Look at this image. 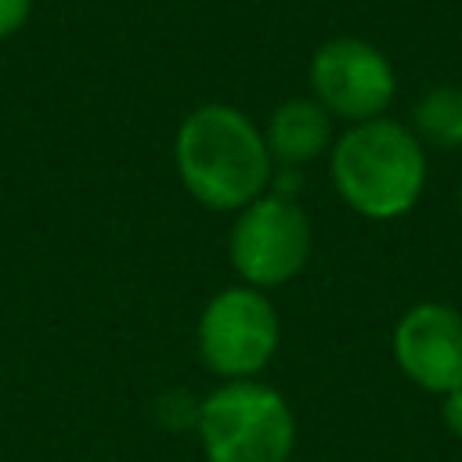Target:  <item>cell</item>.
<instances>
[{
  "instance_id": "277c9868",
  "label": "cell",
  "mask_w": 462,
  "mask_h": 462,
  "mask_svg": "<svg viewBox=\"0 0 462 462\" xmlns=\"http://www.w3.org/2000/svg\"><path fill=\"white\" fill-rule=\"evenodd\" d=\"M199 357L224 383L256 379L282 343V318L263 289L227 285L209 296L195 328Z\"/></svg>"
},
{
  "instance_id": "7a4b0ae2",
  "label": "cell",
  "mask_w": 462,
  "mask_h": 462,
  "mask_svg": "<svg viewBox=\"0 0 462 462\" xmlns=\"http://www.w3.org/2000/svg\"><path fill=\"white\" fill-rule=\"evenodd\" d=\"M328 177L357 217L397 220L411 213L426 191V144L408 123L390 116L350 123L328 148Z\"/></svg>"
},
{
  "instance_id": "4fadbf2b",
  "label": "cell",
  "mask_w": 462,
  "mask_h": 462,
  "mask_svg": "<svg viewBox=\"0 0 462 462\" xmlns=\"http://www.w3.org/2000/svg\"><path fill=\"white\" fill-rule=\"evenodd\" d=\"M458 209H462V188H458Z\"/></svg>"
},
{
  "instance_id": "52a82bcc",
  "label": "cell",
  "mask_w": 462,
  "mask_h": 462,
  "mask_svg": "<svg viewBox=\"0 0 462 462\" xmlns=\"http://www.w3.org/2000/svg\"><path fill=\"white\" fill-rule=\"evenodd\" d=\"M390 350L419 390L444 397L462 386V314L455 307L440 300L411 303L390 332Z\"/></svg>"
},
{
  "instance_id": "6da1fadb",
  "label": "cell",
  "mask_w": 462,
  "mask_h": 462,
  "mask_svg": "<svg viewBox=\"0 0 462 462\" xmlns=\"http://www.w3.org/2000/svg\"><path fill=\"white\" fill-rule=\"evenodd\" d=\"M173 166L184 191L213 213L245 209L267 195L274 173L263 130L227 101H206L180 119Z\"/></svg>"
},
{
  "instance_id": "5b68a950",
  "label": "cell",
  "mask_w": 462,
  "mask_h": 462,
  "mask_svg": "<svg viewBox=\"0 0 462 462\" xmlns=\"http://www.w3.org/2000/svg\"><path fill=\"white\" fill-rule=\"evenodd\" d=\"M310 245L314 227L307 209L296 199H282L271 191L238 209L227 235V256L242 285L263 292L292 282L307 267Z\"/></svg>"
},
{
  "instance_id": "30bf717a",
  "label": "cell",
  "mask_w": 462,
  "mask_h": 462,
  "mask_svg": "<svg viewBox=\"0 0 462 462\" xmlns=\"http://www.w3.org/2000/svg\"><path fill=\"white\" fill-rule=\"evenodd\" d=\"M199 397L195 393H188L184 386H173V390H162L159 397H155V404H152V415H155V422L162 426V430H173V433H180V430H195V422H199Z\"/></svg>"
},
{
  "instance_id": "3957f363",
  "label": "cell",
  "mask_w": 462,
  "mask_h": 462,
  "mask_svg": "<svg viewBox=\"0 0 462 462\" xmlns=\"http://www.w3.org/2000/svg\"><path fill=\"white\" fill-rule=\"evenodd\" d=\"M195 433L206 462H289L296 415L274 386L235 379L202 397Z\"/></svg>"
},
{
  "instance_id": "8fae6325",
  "label": "cell",
  "mask_w": 462,
  "mask_h": 462,
  "mask_svg": "<svg viewBox=\"0 0 462 462\" xmlns=\"http://www.w3.org/2000/svg\"><path fill=\"white\" fill-rule=\"evenodd\" d=\"M32 14V0H0V40L14 36Z\"/></svg>"
},
{
  "instance_id": "ba28073f",
  "label": "cell",
  "mask_w": 462,
  "mask_h": 462,
  "mask_svg": "<svg viewBox=\"0 0 462 462\" xmlns=\"http://www.w3.org/2000/svg\"><path fill=\"white\" fill-rule=\"evenodd\" d=\"M267 152L274 166H296L303 170L318 155H325L336 141L332 134V116L314 101V97H289L282 101L263 126Z\"/></svg>"
},
{
  "instance_id": "7c38bea8",
  "label": "cell",
  "mask_w": 462,
  "mask_h": 462,
  "mask_svg": "<svg viewBox=\"0 0 462 462\" xmlns=\"http://www.w3.org/2000/svg\"><path fill=\"white\" fill-rule=\"evenodd\" d=\"M440 419H444V430L462 440V386H455L440 397Z\"/></svg>"
},
{
  "instance_id": "8992f818",
  "label": "cell",
  "mask_w": 462,
  "mask_h": 462,
  "mask_svg": "<svg viewBox=\"0 0 462 462\" xmlns=\"http://www.w3.org/2000/svg\"><path fill=\"white\" fill-rule=\"evenodd\" d=\"M307 83H310V97L332 119H346V123L379 119L397 97L393 61L361 36L325 40L310 54Z\"/></svg>"
},
{
  "instance_id": "9c48e42d",
  "label": "cell",
  "mask_w": 462,
  "mask_h": 462,
  "mask_svg": "<svg viewBox=\"0 0 462 462\" xmlns=\"http://www.w3.org/2000/svg\"><path fill=\"white\" fill-rule=\"evenodd\" d=\"M408 126L422 144H433V148H444V152L462 148V87L458 83L430 87L415 101Z\"/></svg>"
}]
</instances>
